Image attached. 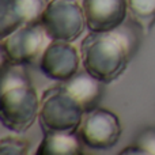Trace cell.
Masks as SVG:
<instances>
[{
  "instance_id": "cell-3",
  "label": "cell",
  "mask_w": 155,
  "mask_h": 155,
  "mask_svg": "<svg viewBox=\"0 0 155 155\" xmlns=\"http://www.w3.org/2000/svg\"><path fill=\"white\" fill-rule=\"evenodd\" d=\"M83 116L84 110L82 105L64 86L48 88L40 98L38 121L42 132H78Z\"/></svg>"
},
{
  "instance_id": "cell-1",
  "label": "cell",
  "mask_w": 155,
  "mask_h": 155,
  "mask_svg": "<svg viewBox=\"0 0 155 155\" xmlns=\"http://www.w3.org/2000/svg\"><path fill=\"white\" fill-rule=\"evenodd\" d=\"M40 113V98L22 64H2L0 121L14 134H25Z\"/></svg>"
},
{
  "instance_id": "cell-15",
  "label": "cell",
  "mask_w": 155,
  "mask_h": 155,
  "mask_svg": "<svg viewBox=\"0 0 155 155\" xmlns=\"http://www.w3.org/2000/svg\"><path fill=\"white\" fill-rule=\"evenodd\" d=\"M120 154L121 155H129V154H132V155H143L144 153H143V150L137 144H134V146H128V147H125L124 150H121Z\"/></svg>"
},
{
  "instance_id": "cell-14",
  "label": "cell",
  "mask_w": 155,
  "mask_h": 155,
  "mask_svg": "<svg viewBox=\"0 0 155 155\" xmlns=\"http://www.w3.org/2000/svg\"><path fill=\"white\" fill-rule=\"evenodd\" d=\"M135 144H137L147 155H155V127H147L137 135Z\"/></svg>"
},
{
  "instance_id": "cell-10",
  "label": "cell",
  "mask_w": 155,
  "mask_h": 155,
  "mask_svg": "<svg viewBox=\"0 0 155 155\" xmlns=\"http://www.w3.org/2000/svg\"><path fill=\"white\" fill-rule=\"evenodd\" d=\"M63 83H64L63 86L82 105L84 113L98 107V104L102 98V94H104L105 83L98 80L95 76H93L86 70H83L82 72L78 71L72 78H70Z\"/></svg>"
},
{
  "instance_id": "cell-9",
  "label": "cell",
  "mask_w": 155,
  "mask_h": 155,
  "mask_svg": "<svg viewBox=\"0 0 155 155\" xmlns=\"http://www.w3.org/2000/svg\"><path fill=\"white\" fill-rule=\"evenodd\" d=\"M49 0H0L2 38L30 22L40 21Z\"/></svg>"
},
{
  "instance_id": "cell-2",
  "label": "cell",
  "mask_w": 155,
  "mask_h": 155,
  "mask_svg": "<svg viewBox=\"0 0 155 155\" xmlns=\"http://www.w3.org/2000/svg\"><path fill=\"white\" fill-rule=\"evenodd\" d=\"M83 70L102 83H112L124 74L135 52L132 37L120 31H90L80 42Z\"/></svg>"
},
{
  "instance_id": "cell-13",
  "label": "cell",
  "mask_w": 155,
  "mask_h": 155,
  "mask_svg": "<svg viewBox=\"0 0 155 155\" xmlns=\"http://www.w3.org/2000/svg\"><path fill=\"white\" fill-rule=\"evenodd\" d=\"M30 143L26 139L15 136H4L0 140L2 155H25L29 153Z\"/></svg>"
},
{
  "instance_id": "cell-7",
  "label": "cell",
  "mask_w": 155,
  "mask_h": 155,
  "mask_svg": "<svg viewBox=\"0 0 155 155\" xmlns=\"http://www.w3.org/2000/svg\"><path fill=\"white\" fill-rule=\"evenodd\" d=\"M82 64L80 52L72 42L51 41L40 57V70L46 78L56 82H65L79 71Z\"/></svg>"
},
{
  "instance_id": "cell-12",
  "label": "cell",
  "mask_w": 155,
  "mask_h": 155,
  "mask_svg": "<svg viewBox=\"0 0 155 155\" xmlns=\"http://www.w3.org/2000/svg\"><path fill=\"white\" fill-rule=\"evenodd\" d=\"M128 14L142 31L148 33L155 23V0H127Z\"/></svg>"
},
{
  "instance_id": "cell-4",
  "label": "cell",
  "mask_w": 155,
  "mask_h": 155,
  "mask_svg": "<svg viewBox=\"0 0 155 155\" xmlns=\"http://www.w3.org/2000/svg\"><path fill=\"white\" fill-rule=\"evenodd\" d=\"M51 42L41 21L30 22L2 38V64H31Z\"/></svg>"
},
{
  "instance_id": "cell-6",
  "label": "cell",
  "mask_w": 155,
  "mask_h": 155,
  "mask_svg": "<svg viewBox=\"0 0 155 155\" xmlns=\"http://www.w3.org/2000/svg\"><path fill=\"white\" fill-rule=\"evenodd\" d=\"M121 132L123 128L117 114L104 107L86 112L78 129L83 144L97 151L113 148L120 140Z\"/></svg>"
},
{
  "instance_id": "cell-11",
  "label": "cell",
  "mask_w": 155,
  "mask_h": 155,
  "mask_svg": "<svg viewBox=\"0 0 155 155\" xmlns=\"http://www.w3.org/2000/svg\"><path fill=\"white\" fill-rule=\"evenodd\" d=\"M82 139L78 132L45 131L37 155H79L82 154Z\"/></svg>"
},
{
  "instance_id": "cell-5",
  "label": "cell",
  "mask_w": 155,
  "mask_h": 155,
  "mask_svg": "<svg viewBox=\"0 0 155 155\" xmlns=\"http://www.w3.org/2000/svg\"><path fill=\"white\" fill-rule=\"evenodd\" d=\"M51 41L74 42L86 29V16L78 0H51L40 18Z\"/></svg>"
},
{
  "instance_id": "cell-8",
  "label": "cell",
  "mask_w": 155,
  "mask_h": 155,
  "mask_svg": "<svg viewBox=\"0 0 155 155\" xmlns=\"http://www.w3.org/2000/svg\"><path fill=\"white\" fill-rule=\"evenodd\" d=\"M82 7L90 31L116 30L128 15L127 0H83Z\"/></svg>"
}]
</instances>
